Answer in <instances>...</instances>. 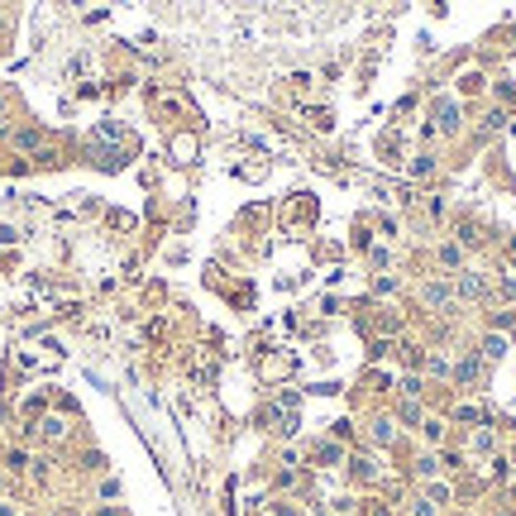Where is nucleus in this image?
<instances>
[{
    "instance_id": "19",
    "label": "nucleus",
    "mask_w": 516,
    "mask_h": 516,
    "mask_svg": "<svg viewBox=\"0 0 516 516\" xmlns=\"http://www.w3.org/2000/svg\"><path fill=\"white\" fill-rule=\"evenodd\" d=\"M0 516H14V507H10V502H0Z\"/></svg>"
},
{
    "instance_id": "6",
    "label": "nucleus",
    "mask_w": 516,
    "mask_h": 516,
    "mask_svg": "<svg viewBox=\"0 0 516 516\" xmlns=\"http://www.w3.org/2000/svg\"><path fill=\"white\" fill-rule=\"evenodd\" d=\"M435 124H440V129H459V105L440 101V105H435Z\"/></svg>"
},
{
    "instance_id": "20",
    "label": "nucleus",
    "mask_w": 516,
    "mask_h": 516,
    "mask_svg": "<svg viewBox=\"0 0 516 516\" xmlns=\"http://www.w3.org/2000/svg\"><path fill=\"white\" fill-rule=\"evenodd\" d=\"M91 516H115V507H105V512H91Z\"/></svg>"
},
{
    "instance_id": "1",
    "label": "nucleus",
    "mask_w": 516,
    "mask_h": 516,
    "mask_svg": "<svg viewBox=\"0 0 516 516\" xmlns=\"http://www.w3.org/2000/svg\"><path fill=\"white\" fill-rule=\"evenodd\" d=\"M315 464H320V469H339V464H344V445H339V440H320V445H315Z\"/></svg>"
},
{
    "instance_id": "14",
    "label": "nucleus",
    "mask_w": 516,
    "mask_h": 516,
    "mask_svg": "<svg viewBox=\"0 0 516 516\" xmlns=\"http://www.w3.org/2000/svg\"><path fill=\"white\" fill-rule=\"evenodd\" d=\"M420 435H425V440H430V445H435V440H440V435H445V425H440V420H420Z\"/></svg>"
},
{
    "instance_id": "12",
    "label": "nucleus",
    "mask_w": 516,
    "mask_h": 516,
    "mask_svg": "<svg viewBox=\"0 0 516 516\" xmlns=\"http://www.w3.org/2000/svg\"><path fill=\"white\" fill-rule=\"evenodd\" d=\"M440 469H445V464H440L435 454H420V459H416V473H420V478H435Z\"/></svg>"
},
{
    "instance_id": "3",
    "label": "nucleus",
    "mask_w": 516,
    "mask_h": 516,
    "mask_svg": "<svg viewBox=\"0 0 516 516\" xmlns=\"http://www.w3.org/2000/svg\"><path fill=\"white\" fill-rule=\"evenodd\" d=\"M420 302H425V306H449V302H454V287H449V282H425V287H420Z\"/></svg>"
},
{
    "instance_id": "5",
    "label": "nucleus",
    "mask_w": 516,
    "mask_h": 516,
    "mask_svg": "<svg viewBox=\"0 0 516 516\" xmlns=\"http://www.w3.org/2000/svg\"><path fill=\"white\" fill-rule=\"evenodd\" d=\"M454 292H459L464 302H473V297H483V292H488V282H483L478 273H459V287H454Z\"/></svg>"
},
{
    "instance_id": "7",
    "label": "nucleus",
    "mask_w": 516,
    "mask_h": 516,
    "mask_svg": "<svg viewBox=\"0 0 516 516\" xmlns=\"http://www.w3.org/2000/svg\"><path fill=\"white\" fill-rule=\"evenodd\" d=\"M38 430H43V440H63V435H67V420H63V416H43Z\"/></svg>"
},
{
    "instance_id": "13",
    "label": "nucleus",
    "mask_w": 516,
    "mask_h": 516,
    "mask_svg": "<svg viewBox=\"0 0 516 516\" xmlns=\"http://www.w3.org/2000/svg\"><path fill=\"white\" fill-rule=\"evenodd\" d=\"M478 454H493V430H473V440H469Z\"/></svg>"
},
{
    "instance_id": "10",
    "label": "nucleus",
    "mask_w": 516,
    "mask_h": 516,
    "mask_svg": "<svg viewBox=\"0 0 516 516\" xmlns=\"http://www.w3.org/2000/svg\"><path fill=\"white\" fill-rule=\"evenodd\" d=\"M440 263H445V268H459V263H464V249H459V244H440Z\"/></svg>"
},
{
    "instance_id": "18",
    "label": "nucleus",
    "mask_w": 516,
    "mask_h": 516,
    "mask_svg": "<svg viewBox=\"0 0 516 516\" xmlns=\"http://www.w3.org/2000/svg\"><path fill=\"white\" fill-rule=\"evenodd\" d=\"M412 516H440V507H430V502L420 497V502H416V507H412Z\"/></svg>"
},
{
    "instance_id": "9",
    "label": "nucleus",
    "mask_w": 516,
    "mask_h": 516,
    "mask_svg": "<svg viewBox=\"0 0 516 516\" xmlns=\"http://www.w3.org/2000/svg\"><path fill=\"white\" fill-rule=\"evenodd\" d=\"M344 464H354V469H349L354 478H373V473H378V464H373V459H363V454H354V459H344Z\"/></svg>"
},
{
    "instance_id": "16",
    "label": "nucleus",
    "mask_w": 516,
    "mask_h": 516,
    "mask_svg": "<svg viewBox=\"0 0 516 516\" xmlns=\"http://www.w3.org/2000/svg\"><path fill=\"white\" fill-rule=\"evenodd\" d=\"M402 420H412V425H420L425 416H420V407H416V402H407V407H402Z\"/></svg>"
},
{
    "instance_id": "15",
    "label": "nucleus",
    "mask_w": 516,
    "mask_h": 516,
    "mask_svg": "<svg viewBox=\"0 0 516 516\" xmlns=\"http://www.w3.org/2000/svg\"><path fill=\"white\" fill-rule=\"evenodd\" d=\"M38 139H43L38 129H29V134H14V144H19V148H38Z\"/></svg>"
},
{
    "instance_id": "4",
    "label": "nucleus",
    "mask_w": 516,
    "mask_h": 516,
    "mask_svg": "<svg viewBox=\"0 0 516 516\" xmlns=\"http://www.w3.org/2000/svg\"><path fill=\"white\" fill-rule=\"evenodd\" d=\"M368 435H373V445H383V449H388V445L397 440V425H392L388 416H373V420H368Z\"/></svg>"
},
{
    "instance_id": "17",
    "label": "nucleus",
    "mask_w": 516,
    "mask_h": 516,
    "mask_svg": "<svg viewBox=\"0 0 516 516\" xmlns=\"http://www.w3.org/2000/svg\"><path fill=\"white\" fill-rule=\"evenodd\" d=\"M101 497H105V502H115V497H120V483H115V478H105V483H101Z\"/></svg>"
},
{
    "instance_id": "8",
    "label": "nucleus",
    "mask_w": 516,
    "mask_h": 516,
    "mask_svg": "<svg viewBox=\"0 0 516 516\" xmlns=\"http://www.w3.org/2000/svg\"><path fill=\"white\" fill-rule=\"evenodd\" d=\"M478 349H483V359H502V354H507V339H502V335H483Z\"/></svg>"
},
{
    "instance_id": "2",
    "label": "nucleus",
    "mask_w": 516,
    "mask_h": 516,
    "mask_svg": "<svg viewBox=\"0 0 516 516\" xmlns=\"http://www.w3.org/2000/svg\"><path fill=\"white\" fill-rule=\"evenodd\" d=\"M420 497H425L430 507H449V502H454V488H449V483H440V478H425Z\"/></svg>"
},
{
    "instance_id": "11",
    "label": "nucleus",
    "mask_w": 516,
    "mask_h": 516,
    "mask_svg": "<svg viewBox=\"0 0 516 516\" xmlns=\"http://www.w3.org/2000/svg\"><path fill=\"white\" fill-rule=\"evenodd\" d=\"M24 469H29V454L24 449H10L5 454V473H24Z\"/></svg>"
},
{
    "instance_id": "21",
    "label": "nucleus",
    "mask_w": 516,
    "mask_h": 516,
    "mask_svg": "<svg viewBox=\"0 0 516 516\" xmlns=\"http://www.w3.org/2000/svg\"><path fill=\"white\" fill-rule=\"evenodd\" d=\"M0 115H5V101H0Z\"/></svg>"
}]
</instances>
